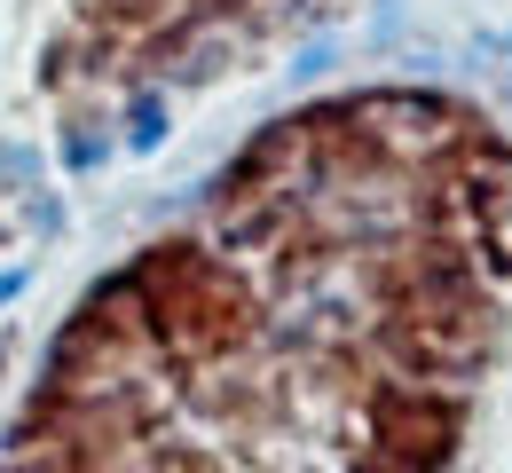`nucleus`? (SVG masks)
Listing matches in <instances>:
<instances>
[{"label": "nucleus", "instance_id": "nucleus-1", "mask_svg": "<svg viewBox=\"0 0 512 473\" xmlns=\"http://www.w3.org/2000/svg\"><path fill=\"white\" fill-rule=\"evenodd\" d=\"M150 142H158V103L142 95V103H134V150H150Z\"/></svg>", "mask_w": 512, "mask_h": 473}, {"label": "nucleus", "instance_id": "nucleus-2", "mask_svg": "<svg viewBox=\"0 0 512 473\" xmlns=\"http://www.w3.org/2000/svg\"><path fill=\"white\" fill-rule=\"evenodd\" d=\"M64 158H71V166H95V158H103V142H95V135H71Z\"/></svg>", "mask_w": 512, "mask_h": 473}]
</instances>
